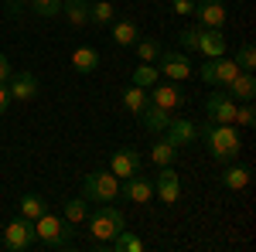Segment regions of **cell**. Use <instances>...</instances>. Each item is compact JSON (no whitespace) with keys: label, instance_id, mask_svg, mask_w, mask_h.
Here are the masks:
<instances>
[{"label":"cell","instance_id":"obj_15","mask_svg":"<svg viewBox=\"0 0 256 252\" xmlns=\"http://www.w3.org/2000/svg\"><path fill=\"white\" fill-rule=\"evenodd\" d=\"M147 96H150V102H158V106H164V109H178V106H184V92H181V85H178V82L150 85V89H147Z\"/></svg>","mask_w":256,"mask_h":252},{"label":"cell","instance_id":"obj_3","mask_svg":"<svg viewBox=\"0 0 256 252\" xmlns=\"http://www.w3.org/2000/svg\"><path fill=\"white\" fill-rule=\"evenodd\" d=\"M86 222H89V235L96 239L99 249H106L113 242V235L126 229V218H123V212H120L116 205H99L96 212L86 215Z\"/></svg>","mask_w":256,"mask_h":252},{"label":"cell","instance_id":"obj_11","mask_svg":"<svg viewBox=\"0 0 256 252\" xmlns=\"http://www.w3.org/2000/svg\"><path fill=\"white\" fill-rule=\"evenodd\" d=\"M7 82H10V85H7V92H10V99H18V102H31V99L41 92L38 78L31 75V72H14Z\"/></svg>","mask_w":256,"mask_h":252},{"label":"cell","instance_id":"obj_17","mask_svg":"<svg viewBox=\"0 0 256 252\" xmlns=\"http://www.w3.org/2000/svg\"><path fill=\"white\" fill-rule=\"evenodd\" d=\"M239 72H242V68H239L232 58H226V55L212 58V89H226V85H229Z\"/></svg>","mask_w":256,"mask_h":252},{"label":"cell","instance_id":"obj_1","mask_svg":"<svg viewBox=\"0 0 256 252\" xmlns=\"http://www.w3.org/2000/svg\"><path fill=\"white\" fill-rule=\"evenodd\" d=\"M198 136L205 140V147H208V154L222 160V164H229V160H236L239 150H242V140H239L236 126L232 123H216V119H205L202 126H198Z\"/></svg>","mask_w":256,"mask_h":252},{"label":"cell","instance_id":"obj_2","mask_svg":"<svg viewBox=\"0 0 256 252\" xmlns=\"http://www.w3.org/2000/svg\"><path fill=\"white\" fill-rule=\"evenodd\" d=\"M31 225H34V242H38L41 249L68 252L72 246H76V232L68 229V222H65V218H58V215L44 212V215H38Z\"/></svg>","mask_w":256,"mask_h":252},{"label":"cell","instance_id":"obj_13","mask_svg":"<svg viewBox=\"0 0 256 252\" xmlns=\"http://www.w3.org/2000/svg\"><path fill=\"white\" fill-rule=\"evenodd\" d=\"M140 164H144V157H140L137 150H130V147H120V150H113V157H110V171H113L116 177L137 174Z\"/></svg>","mask_w":256,"mask_h":252},{"label":"cell","instance_id":"obj_24","mask_svg":"<svg viewBox=\"0 0 256 252\" xmlns=\"http://www.w3.org/2000/svg\"><path fill=\"white\" fill-rule=\"evenodd\" d=\"M147 102H150V96H147V89H140V85H134V82H130L126 89H123V109H126V113H134V116H140V109H144Z\"/></svg>","mask_w":256,"mask_h":252},{"label":"cell","instance_id":"obj_36","mask_svg":"<svg viewBox=\"0 0 256 252\" xmlns=\"http://www.w3.org/2000/svg\"><path fill=\"white\" fill-rule=\"evenodd\" d=\"M10 75H14V68H10V61H7V55L0 51V82H7Z\"/></svg>","mask_w":256,"mask_h":252},{"label":"cell","instance_id":"obj_5","mask_svg":"<svg viewBox=\"0 0 256 252\" xmlns=\"http://www.w3.org/2000/svg\"><path fill=\"white\" fill-rule=\"evenodd\" d=\"M4 246L10 252H24L34 246V225L24 218V215H18L14 222H7V229H4Z\"/></svg>","mask_w":256,"mask_h":252},{"label":"cell","instance_id":"obj_8","mask_svg":"<svg viewBox=\"0 0 256 252\" xmlns=\"http://www.w3.org/2000/svg\"><path fill=\"white\" fill-rule=\"evenodd\" d=\"M126 184H120V194H126V201H137V205H147L150 198H154V181L150 177H144L137 171V174L123 177Z\"/></svg>","mask_w":256,"mask_h":252},{"label":"cell","instance_id":"obj_27","mask_svg":"<svg viewBox=\"0 0 256 252\" xmlns=\"http://www.w3.org/2000/svg\"><path fill=\"white\" fill-rule=\"evenodd\" d=\"M86 215H89V201H86V198H68V201H65V208H62V218H65L68 225L86 222Z\"/></svg>","mask_w":256,"mask_h":252},{"label":"cell","instance_id":"obj_38","mask_svg":"<svg viewBox=\"0 0 256 252\" xmlns=\"http://www.w3.org/2000/svg\"><path fill=\"white\" fill-rule=\"evenodd\" d=\"M20 7H24V3H18V0H7V14H10V17H14V14H20Z\"/></svg>","mask_w":256,"mask_h":252},{"label":"cell","instance_id":"obj_22","mask_svg":"<svg viewBox=\"0 0 256 252\" xmlns=\"http://www.w3.org/2000/svg\"><path fill=\"white\" fill-rule=\"evenodd\" d=\"M140 38V27L137 20H113V41H116L120 48H134V41Z\"/></svg>","mask_w":256,"mask_h":252},{"label":"cell","instance_id":"obj_33","mask_svg":"<svg viewBox=\"0 0 256 252\" xmlns=\"http://www.w3.org/2000/svg\"><path fill=\"white\" fill-rule=\"evenodd\" d=\"M236 126H253L256 123V109H253V102H242L236 109V119H232Z\"/></svg>","mask_w":256,"mask_h":252},{"label":"cell","instance_id":"obj_4","mask_svg":"<svg viewBox=\"0 0 256 252\" xmlns=\"http://www.w3.org/2000/svg\"><path fill=\"white\" fill-rule=\"evenodd\" d=\"M82 198L96 201V205H110L120 198V177L113 171H92L82 181Z\"/></svg>","mask_w":256,"mask_h":252},{"label":"cell","instance_id":"obj_31","mask_svg":"<svg viewBox=\"0 0 256 252\" xmlns=\"http://www.w3.org/2000/svg\"><path fill=\"white\" fill-rule=\"evenodd\" d=\"M232 61H236L242 72H256V48H253V41H242Z\"/></svg>","mask_w":256,"mask_h":252},{"label":"cell","instance_id":"obj_6","mask_svg":"<svg viewBox=\"0 0 256 252\" xmlns=\"http://www.w3.org/2000/svg\"><path fill=\"white\" fill-rule=\"evenodd\" d=\"M154 194L160 198V205H168V208L181 198V177H178L174 164L171 167H160V174L154 177Z\"/></svg>","mask_w":256,"mask_h":252},{"label":"cell","instance_id":"obj_30","mask_svg":"<svg viewBox=\"0 0 256 252\" xmlns=\"http://www.w3.org/2000/svg\"><path fill=\"white\" fill-rule=\"evenodd\" d=\"M134 85L140 89H150V85H158V65H147V61H140L137 68H134V75H130Z\"/></svg>","mask_w":256,"mask_h":252},{"label":"cell","instance_id":"obj_16","mask_svg":"<svg viewBox=\"0 0 256 252\" xmlns=\"http://www.w3.org/2000/svg\"><path fill=\"white\" fill-rule=\"evenodd\" d=\"M168 119H171V109H164V106H158V102H147V106L140 109V123H144L147 133H164Z\"/></svg>","mask_w":256,"mask_h":252},{"label":"cell","instance_id":"obj_12","mask_svg":"<svg viewBox=\"0 0 256 252\" xmlns=\"http://www.w3.org/2000/svg\"><path fill=\"white\" fill-rule=\"evenodd\" d=\"M160 72L171 78V82H184V78H192V61L184 58L181 51H160Z\"/></svg>","mask_w":256,"mask_h":252},{"label":"cell","instance_id":"obj_32","mask_svg":"<svg viewBox=\"0 0 256 252\" xmlns=\"http://www.w3.org/2000/svg\"><path fill=\"white\" fill-rule=\"evenodd\" d=\"M28 3H31V10L41 14V17H55V14H62V0H28Z\"/></svg>","mask_w":256,"mask_h":252},{"label":"cell","instance_id":"obj_34","mask_svg":"<svg viewBox=\"0 0 256 252\" xmlns=\"http://www.w3.org/2000/svg\"><path fill=\"white\" fill-rule=\"evenodd\" d=\"M178 41H181L184 51H198V27H184V31L178 34Z\"/></svg>","mask_w":256,"mask_h":252},{"label":"cell","instance_id":"obj_20","mask_svg":"<svg viewBox=\"0 0 256 252\" xmlns=\"http://www.w3.org/2000/svg\"><path fill=\"white\" fill-rule=\"evenodd\" d=\"M62 14L72 27H86L89 24V0H62Z\"/></svg>","mask_w":256,"mask_h":252},{"label":"cell","instance_id":"obj_14","mask_svg":"<svg viewBox=\"0 0 256 252\" xmlns=\"http://www.w3.org/2000/svg\"><path fill=\"white\" fill-rule=\"evenodd\" d=\"M195 17H198V27H222L226 24V3L222 0H198Z\"/></svg>","mask_w":256,"mask_h":252},{"label":"cell","instance_id":"obj_29","mask_svg":"<svg viewBox=\"0 0 256 252\" xmlns=\"http://www.w3.org/2000/svg\"><path fill=\"white\" fill-rule=\"evenodd\" d=\"M113 20H116V7L110 0L89 3V24H113Z\"/></svg>","mask_w":256,"mask_h":252},{"label":"cell","instance_id":"obj_10","mask_svg":"<svg viewBox=\"0 0 256 252\" xmlns=\"http://www.w3.org/2000/svg\"><path fill=\"white\" fill-rule=\"evenodd\" d=\"M226 48H229V41L222 34V27H198V51H202L205 58L226 55Z\"/></svg>","mask_w":256,"mask_h":252},{"label":"cell","instance_id":"obj_21","mask_svg":"<svg viewBox=\"0 0 256 252\" xmlns=\"http://www.w3.org/2000/svg\"><path fill=\"white\" fill-rule=\"evenodd\" d=\"M250 177H253V171H250L246 164H232V167L222 171V184H226L229 191H242V188H250Z\"/></svg>","mask_w":256,"mask_h":252},{"label":"cell","instance_id":"obj_39","mask_svg":"<svg viewBox=\"0 0 256 252\" xmlns=\"http://www.w3.org/2000/svg\"><path fill=\"white\" fill-rule=\"evenodd\" d=\"M18 3H28V0H18Z\"/></svg>","mask_w":256,"mask_h":252},{"label":"cell","instance_id":"obj_28","mask_svg":"<svg viewBox=\"0 0 256 252\" xmlns=\"http://www.w3.org/2000/svg\"><path fill=\"white\" fill-rule=\"evenodd\" d=\"M134 51H137V61L154 65V61L160 58V41L158 38H137L134 41Z\"/></svg>","mask_w":256,"mask_h":252},{"label":"cell","instance_id":"obj_35","mask_svg":"<svg viewBox=\"0 0 256 252\" xmlns=\"http://www.w3.org/2000/svg\"><path fill=\"white\" fill-rule=\"evenodd\" d=\"M195 3L198 0H171V10L174 14H195Z\"/></svg>","mask_w":256,"mask_h":252},{"label":"cell","instance_id":"obj_26","mask_svg":"<svg viewBox=\"0 0 256 252\" xmlns=\"http://www.w3.org/2000/svg\"><path fill=\"white\" fill-rule=\"evenodd\" d=\"M106 249H116V252H144L147 246H144V239H137L130 229H123V232L113 235V242H110Z\"/></svg>","mask_w":256,"mask_h":252},{"label":"cell","instance_id":"obj_7","mask_svg":"<svg viewBox=\"0 0 256 252\" xmlns=\"http://www.w3.org/2000/svg\"><path fill=\"white\" fill-rule=\"evenodd\" d=\"M205 109H208V119H216V123H232V119H236V99L229 96L226 89H218V92L208 96ZM232 126H236V123H232Z\"/></svg>","mask_w":256,"mask_h":252},{"label":"cell","instance_id":"obj_37","mask_svg":"<svg viewBox=\"0 0 256 252\" xmlns=\"http://www.w3.org/2000/svg\"><path fill=\"white\" fill-rule=\"evenodd\" d=\"M7 106H10V92H7V85L0 82V116L7 113Z\"/></svg>","mask_w":256,"mask_h":252},{"label":"cell","instance_id":"obj_9","mask_svg":"<svg viewBox=\"0 0 256 252\" xmlns=\"http://www.w3.org/2000/svg\"><path fill=\"white\" fill-rule=\"evenodd\" d=\"M164 136L181 150V147H192V143L198 140V126L192 123V119H174V116H171V119H168V126H164Z\"/></svg>","mask_w":256,"mask_h":252},{"label":"cell","instance_id":"obj_25","mask_svg":"<svg viewBox=\"0 0 256 252\" xmlns=\"http://www.w3.org/2000/svg\"><path fill=\"white\" fill-rule=\"evenodd\" d=\"M48 212V205H44V198H41V194H24V198H20L18 201V215H24V218H28V222H34V218H38V215H44Z\"/></svg>","mask_w":256,"mask_h":252},{"label":"cell","instance_id":"obj_23","mask_svg":"<svg viewBox=\"0 0 256 252\" xmlns=\"http://www.w3.org/2000/svg\"><path fill=\"white\" fill-rule=\"evenodd\" d=\"M178 160V147L168 140V136H160L158 143L150 147V164H158V167H171Z\"/></svg>","mask_w":256,"mask_h":252},{"label":"cell","instance_id":"obj_18","mask_svg":"<svg viewBox=\"0 0 256 252\" xmlns=\"http://www.w3.org/2000/svg\"><path fill=\"white\" fill-rule=\"evenodd\" d=\"M226 92L232 99H239V102H253L256 99V75L253 72H239V75L226 85Z\"/></svg>","mask_w":256,"mask_h":252},{"label":"cell","instance_id":"obj_19","mask_svg":"<svg viewBox=\"0 0 256 252\" xmlns=\"http://www.w3.org/2000/svg\"><path fill=\"white\" fill-rule=\"evenodd\" d=\"M72 68H76L79 75L96 72V68H99V51H96V48H89V44L76 48V51H72Z\"/></svg>","mask_w":256,"mask_h":252}]
</instances>
